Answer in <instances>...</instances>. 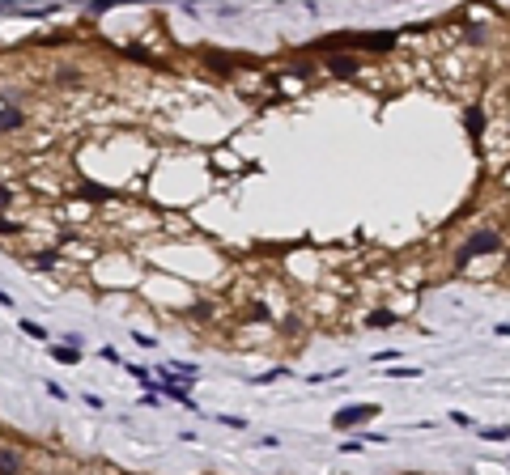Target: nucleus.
Returning a JSON list of instances; mask_svg holds the SVG:
<instances>
[{
  "instance_id": "obj_1",
  "label": "nucleus",
  "mask_w": 510,
  "mask_h": 475,
  "mask_svg": "<svg viewBox=\"0 0 510 475\" xmlns=\"http://www.w3.org/2000/svg\"><path fill=\"white\" fill-rule=\"evenodd\" d=\"M502 246H506V242H502V234H498V230H480V234H472V238H468V246H459L455 263H459V267H468V263H472V259H480V255H498Z\"/></svg>"
},
{
  "instance_id": "obj_2",
  "label": "nucleus",
  "mask_w": 510,
  "mask_h": 475,
  "mask_svg": "<svg viewBox=\"0 0 510 475\" xmlns=\"http://www.w3.org/2000/svg\"><path fill=\"white\" fill-rule=\"evenodd\" d=\"M383 408L379 404H349V408H340L336 412V429H353V424H366V420H374Z\"/></svg>"
},
{
  "instance_id": "obj_3",
  "label": "nucleus",
  "mask_w": 510,
  "mask_h": 475,
  "mask_svg": "<svg viewBox=\"0 0 510 475\" xmlns=\"http://www.w3.org/2000/svg\"><path fill=\"white\" fill-rule=\"evenodd\" d=\"M349 47H353V52H392V47H396V34H392V30H379V34H349Z\"/></svg>"
},
{
  "instance_id": "obj_4",
  "label": "nucleus",
  "mask_w": 510,
  "mask_h": 475,
  "mask_svg": "<svg viewBox=\"0 0 510 475\" xmlns=\"http://www.w3.org/2000/svg\"><path fill=\"white\" fill-rule=\"evenodd\" d=\"M323 68H332L336 77H361V60H353V56H340V52H332V56L323 60Z\"/></svg>"
},
{
  "instance_id": "obj_5",
  "label": "nucleus",
  "mask_w": 510,
  "mask_h": 475,
  "mask_svg": "<svg viewBox=\"0 0 510 475\" xmlns=\"http://www.w3.org/2000/svg\"><path fill=\"white\" fill-rule=\"evenodd\" d=\"M17 128H26V111L5 107V111H0V136H5V132H17Z\"/></svg>"
},
{
  "instance_id": "obj_6",
  "label": "nucleus",
  "mask_w": 510,
  "mask_h": 475,
  "mask_svg": "<svg viewBox=\"0 0 510 475\" xmlns=\"http://www.w3.org/2000/svg\"><path fill=\"white\" fill-rule=\"evenodd\" d=\"M30 463L17 454V450H0V471H26Z\"/></svg>"
},
{
  "instance_id": "obj_7",
  "label": "nucleus",
  "mask_w": 510,
  "mask_h": 475,
  "mask_svg": "<svg viewBox=\"0 0 510 475\" xmlns=\"http://www.w3.org/2000/svg\"><path fill=\"white\" fill-rule=\"evenodd\" d=\"M468 132H472V140H480V132H485V111L480 107H468Z\"/></svg>"
},
{
  "instance_id": "obj_8",
  "label": "nucleus",
  "mask_w": 510,
  "mask_h": 475,
  "mask_svg": "<svg viewBox=\"0 0 510 475\" xmlns=\"http://www.w3.org/2000/svg\"><path fill=\"white\" fill-rule=\"evenodd\" d=\"M392 322H396L392 310H374V314H366V327H374V331H379V327H392Z\"/></svg>"
},
{
  "instance_id": "obj_9",
  "label": "nucleus",
  "mask_w": 510,
  "mask_h": 475,
  "mask_svg": "<svg viewBox=\"0 0 510 475\" xmlns=\"http://www.w3.org/2000/svg\"><path fill=\"white\" fill-rule=\"evenodd\" d=\"M204 60H209L213 72H222V77H230V72H234V60H226V56H204Z\"/></svg>"
},
{
  "instance_id": "obj_10",
  "label": "nucleus",
  "mask_w": 510,
  "mask_h": 475,
  "mask_svg": "<svg viewBox=\"0 0 510 475\" xmlns=\"http://www.w3.org/2000/svg\"><path fill=\"white\" fill-rule=\"evenodd\" d=\"M52 357H56L60 365H77V361H81V353H77V348H52Z\"/></svg>"
},
{
  "instance_id": "obj_11",
  "label": "nucleus",
  "mask_w": 510,
  "mask_h": 475,
  "mask_svg": "<svg viewBox=\"0 0 510 475\" xmlns=\"http://www.w3.org/2000/svg\"><path fill=\"white\" fill-rule=\"evenodd\" d=\"M34 267H39V272H52V267H60V255H56V251H47V255H34Z\"/></svg>"
},
{
  "instance_id": "obj_12",
  "label": "nucleus",
  "mask_w": 510,
  "mask_h": 475,
  "mask_svg": "<svg viewBox=\"0 0 510 475\" xmlns=\"http://www.w3.org/2000/svg\"><path fill=\"white\" fill-rule=\"evenodd\" d=\"M485 441H510V429H480Z\"/></svg>"
},
{
  "instance_id": "obj_13",
  "label": "nucleus",
  "mask_w": 510,
  "mask_h": 475,
  "mask_svg": "<svg viewBox=\"0 0 510 475\" xmlns=\"http://www.w3.org/2000/svg\"><path fill=\"white\" fill-rule=\"evenodd\" d=\"M21 331H26V335H34V340H47V331L39 327V322H30V318H26V322H21Z\"/></svg>"
},
{
  "instance_id": "obj_14",
  "label": "nucleus",
  "mask_w": 510,
  "mask_h": 475,
  "mask_svg": "<svg viewBox=\"0 0 510 475\" xmlns=\"http://www.w3.org/2000/svg\"><path fill=\"white\" fill-rule=\"evenodd\" d=\"M289 72H298V77H315V68H310V64H289Z\"/></svg>"
},
{
  "instance_id": "obj_15",
  "label": "nucleus",
  "mask_w": 510,
  "mask_h": 475,
  "mask_svg": "<svg viewBox=\"0 0 510 475\" xmlns=\"http://www.w3.org/2000/svg\"><path fill=\"white\" fill-rule=\"evenodd\" d=\"M5 204H13V191H9V187H0V208H5Z\"/></svg>"
}]
</instances>
